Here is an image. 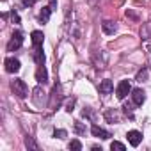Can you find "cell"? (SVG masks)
I'll use <instances>...</instances> for the list:
<instances>
[{"instance_id":"cell-20","label":"cell","mask_w":151,"mask_h":151,"mask_svg":"<svg viewBox=\"0 0 151 151\" xmlns=\"http://www.w3.org/2000/svg\"><path fill=\"white\" fill-rule=\"evenodd\" d=\"M110 149H112V151H114V149H119V151H123V149H124V144H121V142L114 140V142H110Z\"/></svg>"},{"instance_id":"cell-5","label":"cell","mask_w":151,"mask_h":151,"mask_svg":"<svg viewBox=\"0 0 151 151\" xmlns=\"http://www.w3.org/2000/svg\"><path fill=\"white\" fill-rule=\"evenodd\" d=\"M126 137H128V142H130L133 147H137V146L140 144V140H142V133L137 132V130H130V132L126 133Z\"/></svg>"},{"instance_id":"cell-26","label":"cell","mask_w":151,"mask_h":151,"mask_svg":"<svg viewBox=\"0 0 151 151\" xmlns=\"http://www.w3.org/2000/svg\"><path fill=\"white\" fill-rule=\"evenodd\" d=\"M149 32H151V23H149Z\"/></svg>"},{"instance_id":"cell-23","label":"cell","mask_w":151,"mask_h":151,"mask_svg":"<svg viewBox=\"0 0 151 151\" xmlns=\"http://www.w3.org/2000/svg\"><path fill=\"white\" fill-rule=\"evenodd\" d=\"M34 4H36V0H23V6H27V7H30Z\"/></svg>"},{"instance_id":"cell-10","label":"cell","mask_w":151,"mask_h":151,"mask_svg":"<svg viewBox=\"0 0 151 151\" xmlns=\"http://www.w3.org/2000/svg\"><path fill=\"white\" fill-rule=\"evenodd\" d=\"M30 39H32V45L34 46H43V41H45V34L41 30H34L30 34Z\"/></svg>"},{"instance_id":"cell-12","label":"cell","mask_w":151,"mask_h":151,"mask_svg":"<svg viewBox=\"0 0 151 151\" xmlns=\"http://www.w3.org/2000/svg\"><path fill=\"white\" fill-rule=\"evenodd\" d=\"M112 91H114L112 80H103V82L100 84V93H101V94H110Z\"/></svg>"},{"instance_id":"cell-15","label":"cell","mask_w":151,"mask_h":151,"mask_svg":"<svg viewBox=\"0 0 151 151\" xmlns=\"http://www.w3.org/2000/svg\"><path fill=\"white\" fill-rule=\"evenodd\" d=\"M69 149H71V151H80V149H82V142L77 140V139L71 140V142H69Z\"/></svg>"},{"instance_id":"cell-7","label":"cell","mask_w":151,"mask_h":151,"mask_svg":"<svg viewBox=\"0 0 151 151\" xmlns=\"http://www.w3.org/2000/svg\"><path fill=\"white\" fill-rule=\"evenodd\" d=\"M101 29H103V32H105V34L112 36V34H116V30H117V23H116V22H112V20H105V22L101 23Z\"/></svg>"},{"instance_id":"cell-24","label":"cell","mask_w":151,"mask_h":151,"mask_svg":"<svg viewBox=\"0 0 151 151\" xmlns=\"http://www.w3.org/2000/svg\"><path fill=\"white\" fill-rule=\"evenodd\" d=\"M13 22H14V23H20V16H18L16 11H13Z\"/></svg>"},{"instance_id":"cell-9","label":"cell","mask_w":151,"mask_h":151,"mask_svg":"<svg viewBox=\"0 0 151 151\" xmlns=\"http://www.w3.org/2000/svg\"><path fill=\"white\" fill-rule=\"evenodd\" d=\"M36 80L39 82V84H46L48 82V71H46V68L41 64L39 68H37V71H36Z\"/></svg>"},{"instance_id":"cell-8","label":"cell","mask_w":151,"mask_h":151,"mask_svg":"<svg viewBox=\"0 0 151 151\" xmlns=\"http://www.w3.org/2000/svg\"><path fill=\"white\" fill-rule=\"evenodd\" d=\"M132 100H133L135 105H142L146 101V93L142 89H133L132 91Z\"/></svg>"},{"instance_id":"cell-19","label":"cell","mask_w":151,"mask_h":151,"mask_svg":"<svg viewBox=\"0 0 151 151\" xmlns=\"http://www.w3.org/2000/svg\"><path fill=\"white\" fill-rule=\"evenodd\" d=\"M53 137H55V139H66V137H68V132H66V130H55V132H53Z\"/></svg>"},{"instance_id":"cell-17","label":"cell","mask_w":151,"mask_h":151,"mask_svg":"<svg viewBox=\"0 0 151 151\" xmlns=\"http://www.w3.org/2000/svg\"><path fill=\"white\" fill-rule=\"evenodd\" d=\"M146 78H147V69H140L137 73V82H144Z\"/></svg>"},{"instance_id":"cell-4","label":"cell","mask_w":151,"mask_h":151,"mask_svg":"<svg viewBox=\"0 0 151 151\" xmlns=\"http://www.w3.org/2000/svg\"><path fill=\"white\" fill-rule=\"evenodd\" d=\"M4 66H6V71H7V73H18L20 68H22L20 60L14 59V57H7V59L4 60Z\"/></svg>"},{"instance_id":"cell-11","label":"cell","mask_w":151,"mask_h":151,"mask_svg":"<svg viewBox=\"0 0 151 151\" xmlns=\"http://www.w3.org/2000/svg\"><path fill=\"white\" fill-rule=\"evenodd\" d=\"M32 57H34V60H36V64H37V66L45 64V53H43V48H41V46H34Z\"/></svg>"},{"instance_id":"cell-3","label":"cell","mask_w":151,"mask_h":151,"mask_svg":"<svg viewBox=\"0 0 151 151\" xmlns=\"http://www.w3.org/2000/svg\"><path fill=\"white\" fill-rule=\"evenodd\" d=\"M128 93H132V86H130V82H128V80H121V82L117 84V89H116L117 98H119V100H124Z\"/></svg>"},{"instance_id":"cell-14","label":"cell","mask_w":151,"mask_h":151,"mask_svg":"<svg viewBox=\"0 0 151 151\" xmlns=\"http://www.w3.org/2000/svg\"><path fill=\"white\" fill-rule=\"evenodd\" d=\"M43 94H45V93H43L39 87H37V89H34V103H36L37 107H41V105H43V101H41V96H43Z\"/></svg>"},{"instance_id":"cell-13","label":"cell","mask_w":151,"mask_h":151,"mask_svg":"<svg viewBox=\"0 0 151 151\" xmlns=\"http://www.w3.org/2000/svg\"><path fill=\"white\" fill-rule=\"evenodd\" d=\"M50 14H52V7H50V6L43 7V9H41V13H39V22H41V23H48Z\"/></svg>"},{"instance_id":"cell-22","label":"cell","mask_w":151,"mask_h":151,"mask_svg":"<svg viewBox=\"0 0 151 151\" xmlns=\"http://www.w3.org/2000/svg\"><path fill=\"white\" fill-rule=\"evenodd\" d=\"M73 107H75V100H71V101L66 105V110H68V112H71V110H73Z\"/></svg>"},{"instance_id":"cell-1","label":"cell","mask_w":151,"mask_h":151,"mask_svg":"<svg viewBox=\"0 0 151 151\" xmlns=\"http://www.w3.org/2000/svg\"><path fill=\"white\" fill-rule=\"evenodd\" d=\"M11 89H13V93L18 96V98H25L27 94H29V89H27V84L22 80V78H14L13 82H11Z\"/></svg>"},{"instance_id":"cell-16","label":"cell","mask_w":151,"mask_h":151,"mask_svg":"<svg viewBox=\"0 0 151 151\" xmlns=\"http://www.w3.org/2000/svg\"><path fill=\"white\" fill-rule=\"evenodd\" d=\"M75 132H77L78 135H82V133H86V126L80 121H75Z\"/></svg>"},{"instance_id":"cell-18","label":"cell","mask_w":151,"mask_h":151,"mask_svg":"<svg viewBox=\"0 0 151 151\" xmlns=\"http://www.w3.org/2000/svg\"><path fill=\"white\" fill-rule=\"evenodd\" d=\"M25 146H27L29 149H34V151L37 149V144L32 140V137H27V139H25Z\"/></svg>"},{"instance_id":"cell-25","label":"cell","mask_w":151,"mask_h":151,"mask_svg":"<svg viewBox=\"0 0 151 151\" xmlns=\"http://www.w3.org/2000/svg\"><path fill=\"white\" fill-rule=\"evenodd\" d=\"M50 7H52V11L57 9V0H50Z\"/></svg>"},{"instance_id":"cell-21","label":"cell","mask_w":151,"mask_h":151,"mask_svg":"<svg viewBox=\"0 0 151 151\" xmlns=\"http://www.w3.org/2000/svg\"><path fill=\"white\" fill-rule=\"evenodd\" d=\"M82 116H84V117H93V112H91V109H89V107H86V109L82 110Z\"/></svg>"},{"instance_id":"cell-6","label":"cell","mask_w":151,"mask_h":151,"mask_svg":"<svg viewBox=\"0 0 151 151\" xmlns=\"http://www.w3.org/2000/svg\"><path fill=\"white\" fill-rule=\"evenodd\" d=\"M91 133H93L94 137H98V139H110V137H112V135H110V132L103 130V128H101V126H98V124H93Z\"/></svg>"},{"instance_id":"cell-2","label":"cell","mask_w":151,"mask_h":151,"mask_svg":"<svg viewBox=\"0 0 151 151\" xmlns=\"http://www.w3.org/2000/svg\"><path fill=\"white\" fill-rule=\"evenodd\" d=\"M23 45V34L22 32H13V36H11V39H9V43H7V50L9 52H14V50H18L20 46Z\"/></svg>"}]
</instances>
